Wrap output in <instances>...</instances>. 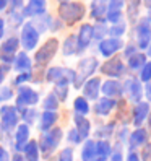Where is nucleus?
<instances>
[{
	"mask_svg": "<svg viewBox=\"0 0 151 161\" xmlns=\"http://www.w3.org/2000/svg\"><path fill=\"white\" fill-rule=\"evenodd\" d=\"M62 129L60 127H52L51 130L47 132H42L41 134V138L37 140V147H39V153H42V156L49 158L55 148L59 147L60 140H62Z\"/></svg>",
	"mask_w": 151,
	"mask_h": 161,
	"instance_id": "f257e3e1",
	"label": "nucleus"
},
{
	"mask_svg": "<svg viewBox=\"0 0 151 161\" xmlns=\"http://www.w3.org/2000/svg\"><path fill=\"white\" fill-rule=\"evenodd\" d=\"M98 67V60L94 57H86L83 59L78 65V70L75 72V78H73V85L75 88H81V85L86 81L88 77H91V73L96 70Z\"/></svg>",
	"mask_w": 151,
	"mask_h": 161,
	"instance_id": "f03ea898",
	"label": "nucleus"
},
{
	"mask_svg": "<svg viewBox=\"0 0 151 161\" xmlns=\"http://www.w3.org/2000/svg\"><path fill=\"white\" fill-rule=\"evenodd\" d=\"M59 13L68 25H73L75 21H78L83 18L84 15V7L81 3L77 2H67V3H62L59 8Z\"/></svg>",
	"mask_w": 151,
	"mask_h": 161,
	"instance_id": "7ed1b4c3",
	"label": "nucleus"
},
{
	"mask_svg": "<svg viewBox=\"0 0 151 161\" xmlns=\"http://www.w3.org/2000/svg\"><path fill=\"white\" fill-rule=\"evenodd\" d=\"M39 103V93L34 91L30 86H20L18 88V96H16V111L24 109V108H33L34 104Z\"/></svg>",
	"mask_w": 151,
	"mask_h": 161,
	"instance_id": "20e7f679",
	"label": "nucleus"
},
{
	"mask_svg": "<svg viewBox=\"0 0 151 161\" xmlns=\"http://www.w3.org/2000/svg\"><path fill=\"white\" fill-rule=\"evenodd\" d=\"M73 78H75V72L70 69L52 67L47 72V81H52L55 85H70L73 83Z\"/></svg>",
	"mask_w": 151,
	"mask_h": 161,
	"instance_id": "39448f33",
	"label": "nucleus"
},
{
	"mask_svg": "<svg viewBox=\"0 0 151 161\" xmlns=\"http://www.w3.org/2000/svg\"><path fill=\"white\" fill-rule=\"evenodd\" d=\"M0 119H2V124L7 130H13L18 125V120H20V112L16 111L15 106H2L0 108Z\"/></svg>",
	"mask_w": 151,
	"mask_h": 161,
	"instance_id": "423d86ee",
	"label": "nucleus"
},
{
	"mask_svg": "<svg viewBox=\"0 0 151 161\" xmlns=\"http://www.w3.org/2000/svg\"><path fill=\"white\" fill-rule=\"evenodd\" d=\"M57 46H59V41L55 39V37H52V39H49L42 47H41V51H37L36 52V62L39 64V65H44L49 62L55 52H57Z\"/></svg>",
	"mask_w": 151,
	"mask_h": 161,
	"instance_id": "0eeeda50",
	"label": "nucleus"
},
{
	"mask_svg": "<svg viewBox=\"0 0 151 161\" xmlns=\"http://www.w3.org/2000/svg\"><path fill=\"white\" fill-rule=\"evenodd\" d=\"M37 39H39V33L36 31V28L33 23H26L23 26V31H21V42H23V47L26 51L30 49H34L36 44H37Z\"/></svg>",
	"mask_w": 151,
	"mask_h": 161,
	"instance_id": "6e6552de",
	"label": "nucleus"
},
{
	"mask_svg": "<svg viewBox=\"0 0 151 161\" xmlns=\"http://www.w3.org/2000/svg\"><path fill=\"white\" fill-rule=\"evenodd\" d=\"M149 103H145V101H140L137 103L133 109H132V122H133V125L138 129L141 127V124L148 119V114H149Z\"/></svg>",
	"mask_w": 151,
	"mask_h": 161,
	"instance_id": "1a4fd4ad",
	"label": "nucleus"
},
{
	"mask_svg": "<svg viewBox=\"0 0 151 161\" xmlns=\"http://www.w3.org/2000/svg\"><path fill=\"white\" fill-rule=\"evenodd\" d=\"M122 90H124L127 93V96L130 101L133 103H140L141 99V94H143V88H141V85L137 78H128L125 81V85L122 86Z\"/></svg>",
	"mask_w": 151,
	"mask_h": 161,
	"instance_id": "9d476101",
	"label": "nucleus"
},
{
	"mask_svg": "<svg viewBox=\"0 0 151 161\" xmlns=\"http://www.w3.org/2000/svg\"><path fill=\"white\" fill-rule=\"evenodd\" d=\"M18 46H20V41H18L16 37L7 39L2 44V49H0V59H2L5 64H10L13 60V55H15V52L18 49Z\"/></svg>",
	"mask_w": 151,
	"mask_h": 161,
	"instance_id": "9b49d317",
	"label": "nucleus"
},
{
	"mask_svg": "<svg viewBox=\"0 0 151 161\" xmlns=\"http://www.w3.org/2000/svg\"><path fill=\"white\" fill-rule=\"evenodd\" d=\"M148 138H149V135H148V132H146V129H141V127H138V129H135L132 134L128 135V145H130V151H133L135 148H138V147H143L145 143H148Z\"/></svg>",
	"mask_w": 151,
	"mask_h": 161,
	"instance_id": "f8f14e48",
	"label": "nucleus"
},
{
	"mask_svg": "<svg viewBox=\"0 0 151 161\" xmlns=\"http://www.w3.org/2000/svg\"><path fill=\"white\" fill-rule=\"evenodd\" d=\"M28 140H30V125H26V124L16 125V129H15V150H16V153L23 151Z\"/></svg>",
	"mask_w": 151,
	"mask_h": 161,
	"instance_id": "ddd939ff",
	"label": "nucleus"
},
{
	"mask_svg": "<svg viewBox=\"0 0 151 161\" xmlns=\"http://www.w3.org/2000/svg\"><path fill=\"white\" fill-rule=\"evenodd\" d=\"M137 37H138V47L146 49V46L151 41V26L146 20H141L137 26Z\"/></svg>",
	"mask_w": 151,
	"mask_h": 161,
	"instance_id": "4468645a",
	"label": "nucleus"
},
{
	"mask_svg": "<svg viewBox=\"0 0 151 161\" xmlns=\"http://www.w3.org/2000/svg\"><path fill=\"white\" fill-rule=\"evenodd\" d=\"M73 120H75V130L78 132L80 138L81 140H88V137L91 134V122L86 119V116L75 114Z\"/></svg>",
	"mask_w": 151,
	"mask_h": 161,
	"instance_id": "2eb2a0df",
	"label": "nucleus"
},
{
	"mask_svg": "<svg viewBox=\"0 0 151 161\" xmlns=\"http://www.w3.org/2000/svg\"><path fill=\"white\" fill-rule=\"evenodd\" d=\"M99 91H101V78H91L84 83L83 86V94H84V99H98L99 96Z\"/></svg>",
	"mask_w": 151,
	"mask_h": 161,
	"instance_id": "dca6fc26",
	"label": "nucleus"
},
{
	"mask_svg": "<svg viewBox=\"0 0 151 161\" xmlns=\"http://www.w3.org/2000/svg\"><path fill=\"white\" fill-rule=\"evenodd\" d=\"M101 70L104 75H109V77H119V75L124 72V64H122L120 57H114V59H111L109 62H106L102 65Z\"/></svg>",
	"mask_w": 151,
	"mask_h": 161,
	"instance_id": "f3484780",
	"label": "nucleus"
},
{
	"mask_svg": "<svg viewBox=\"0 0 151 161\" xmlns=\"http://www.w3.org/2000/svg\"><path fill=\"white\" fill-rule=\"evenodd\" d=\"M122 47V39L119 37H109V39H104L101 44H99V49H101V54L109 57V55L116 54L119 49Z\"/></svg>",
	"mask_w": 151,
	"mask_h": 161,
	"instance_id": "a211bd4d",
	"label": "nucleus"
},
{
	"mask_svg": "<svg viewBox=\"0 0 151 161\" xmlns=\"http://www.w3.org/2000/svg\"><path fill=\"white\" fill-rule=\"evenodd\" d=\"M117 106V101L116 99H111V98H101L96 101L94 104V114L98 116H107L111 114V111Z\"/></svg>",
	"mask_w": 151,
	"mask_h": 161,
	"instance_id": "6ab92c4d",
	"label": "nucleus"
},
{
	"mask_svg": "<svg viewBox=\"0 0 151 161\" xmlns=\"http://www.w3.org/2000/svg\"><path fill=\"white\" fill-rule=\"evenodd\" d=\"M101 91L104 93V98H111V99L119 98V96H122V93H124L122 85L119 81H116V80H107L104 85H102Z\"/></svg>",
	"mask_w": 151,
	"mask_h": 161,
	"instance_id": "aec40b11",
	"label": "nucleus"
},
{
	"mask_svg": "<svg viewBox=\"0 0 151 161\" xmlns=\"http://www.w3.org/2000/svg\"><path fill=\"white\" fill-rule=\"evenodd\" d=\"M112 155V145L109 140H98L96 142V158L94 161H107Z\"/></svg>",
	"mask_w": 151,
	"mask_h": 161,
	"instance_id": "412c9836",
	"label": "nucleus"
},
{
	"mask_svg": "<svg viewBox=\"0 0 151 161\" xmlns=\"http://www.w3.org/2000/svg\"><path fill=\"white\" fill-rule=\"evenodd\" d=\"M23 158L24 161H39V147H37V142L36 140H28L26 145L23 148Z\"/></svg>",
	"mask_w": 151,
	"mask_h": 161,
	"instance_id": "4be33fe9",
	"label": "nucleus"
},
{
	"mask_svg": "<svg viewBox=\"0 0 151 161\" xmlns=\"http://www.w3.org/2000/svg\"><path fill=\"white\" fill-rule=\"evenodd\" d=\"M93 37V26L91 25H83L80 30V37H77V47L78 51H83Z\"/></svg>",
	"mask_w": 151,
	"mask_h": 161,
	"instance_id": "5701e85b",
	"label": "nucleus"
},
{
	"mask_svg": "<svg viewBox=\"0 0 151 161\" xmlns=\"http://www.w3.org/2000/svg\"><path fill=\"white\" fill-rule=\"evenodd\" d=\"M57 119H59L57 112L44 111V112H42V116H41V122H39V129H41V132H47V130H51V129L55 125Z\"/></svg>",
	"mask_w": 151,
	"mask_h": 161,
	"instance_id": "b1692460",
	"label": "nucleus"
},
{
	"mask_svg": "<svg viewBox=\"0 0 151 161\" xmlns=\"http://www.w3.org/2000/svg\"><path fill=\"white\" fill-rule=\"evenodd\" d=\"M46 10V0H30V3L26 5L23 15L24 16H34V15H41Z\"/></svg>",
	"mask_w": 151,
	"mask_h": 161,
	"instance_id": "393cba45",
	"label": "nucleus"
},
{
	"mask_svg": "<svg viewBox=\"0 0 151 161\" xmlns=\"http://www.w3.org/2000/svg\"><path fill=\"white\" fill-rule=\"evenodd\" d=\"M96 158V142L84 140V145L81 148V161H94Z\"/></svg>",
	"mask_w": 151,
	"mask_h": 161,
	"instance_id": "a878e982",
	"label": "nucleus"
},
{
	"mask_svg": "<svg viewBox=\"0 0 151 161\" xmlns=\"http://www.w3.org/2000/svg\"><path fill=\"white\" fill-rule=\"evenodd\" d=\"M15 67H16L18 72H23V73H26V72L31 70V60H30V57L26 55V52H20V54L16 55Z\"/></svg>",
	"mask_w": 151,
	"mask_h": 161,
	"instance_id": "bb28decb",
	"label": "nucleus"
},
{
	"mask_svg": "<svg viewBox=\"0 0 151 161\" xmlns=\"http://www.w3.org/2000/svg\"><path fill=\"white\" fill-rule=\"evenodd\" d=\"M73 109H75V114L86 116L88 112H89V103H88V99H84L83 96L75 98V101H73Z\"/></svg>",
	"mask_w": 151,
	"mask_h": 161,
	"instance_id": "cd10ccee",
	"label": "nucleus"
},
{
	"mask_svg": "<svg viewBox=\"0 0 151 161\" xmlns=\"http://www.w3.org/2000/svg\"><path fill=\"white\" fill-rule=\"evenodd\" d=\"M96 20H104L106 18V0H93V13Z\"/></svg>",
	"mask_w": 151,
	"mask_h": 161,
	"instance_id": "c85d7f7f",
	"label": "nucleus"
},
{
	"mask_svg": "<svg viewBox=\"0 0 151 161\" xmlns=\"http://www.w3.org/2000/svg\"><path fill=\"white\" fill-rule=\"evenodd\" d=\"M42 108H44V111L57 112V108H59V99L55 98V94H54V93L47 94V96L44 98V101H42Z\"/></svg>",
	"mask_w": 151,
	"mask_h": 161,
	"instance_id": "c756f323",
	"label": "nucleus"
},
{
	"mask_svg": "<svg viewBox=\"0 0 151 161\" xmlns=\"http://www.w3.org/2000/svg\"><path fill=\"white\" fill-rule=\"evenodd\" d=\"M18 112H21V119L24 120L23 124H26V125H31L33 122H34V119H36V116H37V112L31 108H24V109H20Z\"/></svg>",
	"mask_w": 151,
	"mask_h": 161,
	"instance_id": "7c9ffc66",
	"label": "nucleus"
},
{
	"mask_svg": "<svg viewBox=\"0 0 151 161\" xmlns=\"http://www.w3.org/2000/svg\"><path fill=\"white\" fill-rule=\"evenodd\" d=\"M114 127H116V122H109L107 125L101 127V129L96 132V135L99 137V140H107L112 134H114Z\"/></svg>",
	"mask_w": 151,
	"mask_h": 161,
	"instance_id": "2f4dec72",
	"label": "nucleus"
},
{
	"mask_svg": "<svg viewBox=\"0 0 151 161\" xmlns=\"http://www.w3.org/2000/svg\"><path fill=\"white\" fill-rule=\"evenodd\" d=\"M78 51L77 47V36H68V39L65 41V46H63V54L65 55H72Z\"/></svg>",
	"mask_w": 151,
	"mask_h": 161,
	"instance_id": "473e14b6",
	"label": "nucleus"
},
{
	"mask_svg": "<svg viewBox=\"0 0 151 161\" xmlns=\"http://www.w3.org/2000/svg\"><path fill=\"white\" fill-rule=\"evenodd\" d=\"M143 64H146V57H145V54H133V55H130V60H128V65H130V69H140Z\"/></svg>",
	"mask_w": 151,
	"mask_h": 161,
	"instance_id": "72a5a7b5",
	"label": "nucleus"
},
{
	"mask_svg": "<svg viewBox=\"0 0 151 161\" xmlns=\"http://www.w3.org/2000/svg\"><path fill=\"white\" fill-rule=\"evenodd\" d=\"M55 98H57L59 101H65L68 96V85H55Z\"/></svg>",
	"mask_w": 151,
	"mask_h": 161,
	"instance_id": "f704fd0d",
	"label": "nucleus"
},
{
	"mask_svg": "<svg viewBox=\"0 0 151 161\" xmlns=\"http://www.w3.org/2000/svg\"><path fill=\"white\" fill-rule=\"evenodd\" d=\"M124 33H125V25L122 23V21L116 23V25L109 30V34H111L112 37H119V36H122Z\"/></svg>",
	"mask_w": 151,
	"mask_h": 161,
	"instance_id": "c9c22d12",
	"label": "nucleus"
},
{
	"mask_svg": "<svg viewBox=\"0 0 151 161\" xmlns=\"http://www.w3.org/2000/svg\"><path fill=\"white\" fill-rule=\"evenodd\" d=\"M57 161H73V150L68 147L63 148L57 156Z\"/></svg>",
	"mask_w": 151,
	"mask_h": 161,
	"instance_id": "e433bc0d",
	"label": "nucleus"
},
{
	"mask_svg": "<svg viewBox=\"0 0 151 161\" xmlns=\"http://www.w3.org/2000/svg\"><path fill=\"white\" fill-rule=\"evenodd\" d=\"M125 3V0H109V5H107V13L111 12H120L122 10V7H124Z\"/></svg>",
	"mask_w": 151,
	"mask_h": 161,
	"instance_id": "4c0bfd02",
	"label": "nucleus"
},
{
	"mask_svg": "<svg viewBox=\"0 0 151 161\" xmlns=\"http://www.w3.org/2000/svg\"><path fill=\"white\" fill-rule=\"evenodd\" d=\"M107 33V26L106 25H94L93 28V36L101 39V37H104V34Z\"/></svg>",
	"mask_w": 151,
	"mask_h": 161,
	"instance_id": "58836bf2",
	"label": "nucleus"
},
{
	"mask_svg": "<svg viewBox=\"0 0 151 161\" xmlns=\"http://www.w3.org/2000/svg\"><path fill=\"white\" fill-rule=\"evenodd\" d=\"M141 81H151V62H146L145 67L141 69Z\"/></svg>",
	"mask_w": 151,
	"mask_h": 161,
	"instance_id": "ea45409f",
	"label": "nucleus"
},
{
	"mask_svg": "<svg viewBox=\"0 0 151 161\" xmlns=\"http://www.w3.org/2000/svg\"><path fill=\"white\" fill-rule=\"evenodd\" d=\"M138 13V0H128V16L133 20Z\"/></svg>",
	"mask_w": 151,
	"mask_h": 161,
	"instance_id": "a19ab883",
	"label": "nucleus"
},
{
	"mask_svg": "<svg viewBox=\"0 0 151 161\" xmlns=\"http://www.w3.org/2000/svg\"><path fill=\"white\" fill-rule=\"evenodd\" d=\"M141 161H151V143L148 142V143L143 145V150H141Z\"/></svg>",
	"mask_w": 151,
	"mask_h": 161,
	"instance_id": "79ce46f5",
	"label": "nucleus"
},
{
	"mask_svg": "<svg viewBox=\"0 0 151 161\" xmlns=\"http://www.w3.org/2000/svg\"><path fill=\"white\" fill-rule=\"evenodd\" d=\"M67 138H68V142H72V143H81V138H80V135H78V132L75 130V129H72V130H68V135H67Z\"/></svg>",
	"mask_w": 151,
	"mask_h": 161,
	"instance_id": "37998d69",
	"label": "nucleus"
},
{
	"mask_svg": "<svg viewBox=\"0 0 151 161\" xmlns=\"http://www.w3.org/2000/svg\"><path fill=\"white\" fill-rule=\"evenodd\" d=\"M107 161H124V156H122V148L112 150V155Z\"/></svg>",
	"mask_w": 151,
	"mask_h": 161,
	"instance_id": "c03bdc74",
	"label": "nucleus"
},
{
	"mask_svg": "<svg viewBox=\"0 0 151 161\" xmlns=\"http://www.w3.org/2000/svg\"><path fill=\"white\" fill-rule=\"evenodd\" d=\"M13 96V91L10 88H2L0 90V101H7Z\"/></svg>",
	"mask_w": 151,
	"mask_h": 161,
	"instance_id": "a18cd8bd",
	"label": "nucleus"
},
{
	"mask_svg": "<svg viewBox=\"0 0 151 161\" xmlns=\"http://www.w3.org/2000/svg\"><path fill=\"white\" fill-rule=\"evenodd\" d=\"M31 80V73L30 72H26V73H21L18 78H15V85H21L24 81H30Z\"/></svg>",
	"mask_w": 151,
	"mask_h": 161,
	"instance_id": "49530a36",
	"label": "nucleus"
},
{
	"mask_svg": "<svg viewBox=\"0 0 151 161\" xmlns=\"http://www.w3.org/2000/svg\"><path fill=\"white\" fill-rule=\"evenodd\" d=\"M8 70H10V65H8V64H2V65H0V83H3V78H5V75H7Z\"/></svg>",
	"mask_w": 151,
	"mask_h": 161,
	"instance_id": "de8ad7c7",
	"label": "nucleus"
},
{
	"mask_svg": "<svg viewBox=\"0 0 151 161\" xmlns=\"http://www.w3.org/2000/svg\"><path fill=\"white\" fill-rule=\"evenodd\" d=\"M0 161H10V153L0 145Z\"/></svg>",
	"mask_w": 151,
	"mask_h": 161,
	"instance_id": "09e8293b",
	"label": "nucleus"
},
{
	"mask_svg": "<svg viewBox=\"0 0 151 161\" xmlns=\"http://www.w3.org/2000/svg\"><path fill=\"white\" fill-rule=\"evenodd\" d=\"M127 161H141V159H140V155H138V153H135V151H130L128 156H127Z\"/></svg>",
	"mask_w": 151,
	"mask_h": 161,
	"instance_id": "8fccbe9b",
	"label": "nucleus"
},
{
	"mask_svg": "<svg viewBox=\"0 0 151 161\" xmlns=\"http://www.w3.org/2000/svg\"><path fill=\"white\" fill-rule=\"evenodd\" d=\"M23 0H12V13L16 10V7H21Z\"/></svg>",
	"mask_w": 151,
	"mask_h": 161,
	"instance_id": "3c124183",
	"label": "nucleus"
},
{
	"mask_svg": "<svg viewBox=\"0 0 151 161\" xmlns=\"http://www.w3.org/2000/svg\"><path fill=\"white\" fill-rule=\"evenodd\" d=\"M10 161H24V158H23V155L16 153V155H13V158H10Z\"/></svg>",
	"mask_w": 151,
	"mask_h": 161,
	"instance_id": "603ef678",
	"label": "nucleus"
},
{
	"mask_svg": "<svg viewBox=\"0 0 151 161\" xmlns=\"http://www.w3.org/2000/svg\"><path fill=\"white\" fill-rule=\"evenodd\" d=\"M146 96H148V99L151 101V81L146 85Z\"/></svg>",
	"mask_w": 151,
	"mask_h": 161,
	"instance_id": "864d4df0",
	"label": "nucleus"
},
{
	"mask_svg": "<svg viewBox=\"0 0 151 161\" xmlns=\"http://www.w3.org/2000/svg\"><path fill=\"white\" fill-rule=\"evenodd\" d=\"M148 135H151V111H149V114H148Z\"/></svg>",
	"mask_w": 151,
	"mask_h": 161,
	"instance_id": "5fc2aeb1",
	"label": "nucleus"
},
{
	"mask_svg": "<svg viewBox=\"0 0 151 161\" xmlns=\"http://www.w3.org/2000/svg\"><path fill=\"white\" fill-rule=\"evenodd\" d=\"M7 3H8V0H0V10H3L7 7Z\"/></svg>",
	"mask_w": 151,
	"mask_h": 161,
	"instance_id": "6e6d98bb",
	"label": "nucleus"
},
{
	"mask_svg": "<svg viewBox=\"0 0 151 161\" xmlns=\"http://www.w3.org/2000/svg\"><path fill=\"white\" fill-rule=\"evenodd\" d=\"M2 34H3V20L0 18V37H2Z\"/></svg>",
	"mask_w": 151,
	"mask_h": 161,
	"instance_id": "4d7b16f0",
	"label": "nucleus"
},
{
	"mask_svg": "<svg viewBox=\"0 0 151 161\" xmlns=\"http://www.w3.org/2000/svg\"><path fill=\"white\" fill-rule=\"evenodd\" d=\"M145 3H146V7H149V8H151V0H145Z\"/></svg>",
	"mask_w": 151,
	"mask_h": 161,
	"instance_id": "13d9d810",
	"label": "nucleus"
},
{
	"mask_svg": "<svg viewBox=\"0 0 151 161\" xmlns=\"http://www.w3.org/2000/svg\"><path fill=\"white\" fill-rule=\"evenodd\" d=\"M148 54H149V55H151V46H149V51H148Z\"/></svg>",
	"mask_w": 151,
	"mask_h": 161,
	"instance_id": "bf43d9fd",
	"label": "nucleus"
},
{
	"mask_svg": "<svg viewBox=\"0 0 151 161\" xmlns=\"http://www.w3.org/2000/svg\"><path fill=\"white\" fill-rule=\"evenodd\" d=\"M149 20H151V12H149Z\"/></svg>",
	"mask_w": 151,
	"mask_h": 161,
	"instance_id": "052dcab7",
	"label": "nucleus"
}]
</instances>
